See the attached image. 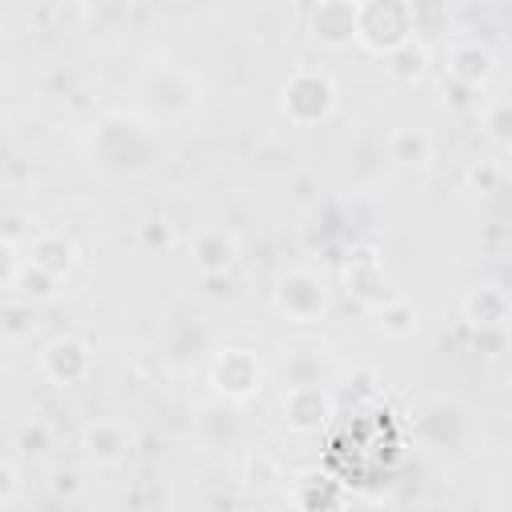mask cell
Segmentation results:
<instances>
[{
	"instance_id": "obj_1",
	"label": "cell",
	"mask_w": 512,
	"mask_h": 512,
	"mask_svg": "<svg viewBox=\"0 0 512 512\" xmlns=\"http://www.w3.org/2000/svg\"><path fill=\"white\" fill-rule=\"evenodd\" d=\"M280 104H284V116L296 128H312V124H320V120L332 116V108H336V84L320 68H296L284 80Z\"/></svg>"
},
{
	"instance_id": "obj_2",
	"label": "cell",
	"mask_w": 512,
	"mask_h": 512,
	"mask_svg": "<svg viewBox=\"0 0 512 512\" xmlns=\"http://www.w3.org/2000/svg\"><path fill=\"white\" fill-rule=\"evenodd\" d=\"M96 152L112 172H144L156 160V140L136 120L112 116L96 132Z\"/></svg>"
},
{
	"instance_id": "obj_3",
	"label": "cell",
	"mask_w": 512,
	"mask_h": 512,
	"mask_svg": "<svg viewBox=\"0 0 512 512\" xmlns=\"http://www.w3.org/2000/svg\"><path fill=\"white\" fill-rule=\"evenodd\" d=\"M416 16L412 0H360V44L388 56L396 44L412 40Z\"/></svg>"
},
{
	"instance_id": "obj_4",
	"label": "cell",
	"mask_w": 512,
	"mask_h": 512,
	"mask_svg": "<svg viewBox=\"0 0 512 512\" xmlns=\"http://www.w3.org/2000/svg\"><path fill=\"white\" fill-rule=\"evenodd\" d=\"M276 308L296 324H312L328 312V288L316 272H288L276 284Z\"/></svg>"
},
{
	"instance_id": "obj_5",
	"label": "cell",
	"mask_w": 512,
	"mask_h": 512,
	"mask_svg": "<svg viewBox=\"0 0 512 512\" xmlns=\"http://www.w3.org/2000/svg\"><path fill=\"white\" fill-rule=\"evenodd\" d=\"M40 368L52 384H84L96 368V356H92V344L80 340V336H56L44 356H40Z\"/></svg>"
},
{
	"instance_id": "obj_6",
	"label": "cell",
	"mask_w": 512,
	"mask_h": 512,
	"mask_svg": "<svg viewBox=\"0 0 512 512\" xmlns=\"http://www.w3.org/2000/svg\"><path fill=\"white\" fill-rule=\"evenodd\" d=\"M312 40L324 48H348L360 40V0H320L312 8Z\"/></svg>"
},
{
	"instance_id": "obj_7",
	"label": "cell",
	"mask_w": 512,
	"mask_h": 512,
	"mask_svg": "<svg viewBox=\"0 0 512 512\" xmlns=\"http://www.w3.org/2000/svg\"><path fill=\"white\" fill-rule=\"evenodd\" d=\"M416 432L432 444V448H456L468 432V412L456 404V400H444V396H432L420 404L416 412Z\"/></svg>"
},
{
	"instance_id": "obj_8",
	"label": "cell",
	"mask_w": 512,
	"mask_h": 512,
	"mask_svg": "<svg viewBox=\"0 0 512 512\" xmlns=\"http://www.w3.org/2000/svg\"><path fill=\"white\" fill-rule=\"evenodd\" d=\"M212 388L228 400H248L260 388V360L248 348H224L212 364Z\"/></svg>"
},
{
	"instance_id": "obj_9",
	"label": "cell",
	"mask_w": 512,
	"mask_h": 512,
	"mask_svg": "<svg viewBox=\"0 0 512 512\" xmlns=\"http://www.w3.org/2000/svg\"><path fill=\"white\" fill-rule=\"evenodd\" d=\"M332 412H336L332 392L320 380L316 384H292L284 396V424L292 432H320L332 420Z\"/></svg>"
},
{
	"instance_id": "obj_10",
	"label": "cell",
	"mask_w": 512,
	"mask_h": 512,
	"mask_svg": "<svg viewBox=\"0 0 512 512\" xmlns=\"http://www.w3.org/2000/svg\"><path fill=\"white\" fill-rule=\"evenodd\" d=\"M344 284H348V296H356L364 308H384L392 300V284H388V272L384 264L372 256V248L356 252L344 268Z\"/></svg>"
},
{
	"instance_id": "obj_11",
	"label": "cell",
	"mask_w": 512,
	"mask_h": 512,
	"mask_svg": "<svg viewBox=\"0 0 512 512\" xmlns=\"http://www.w3.org/2000/svg\"><path fill=\"white\" fill-rule=\"evenodd\" d=\"M444 72H448L452 84L484 88L488 76L496 72V56H492V48L480 44V40H460V44L448 48V56H444Z\"/></svg>"
},
{
	"instance_id": "obj_12",
	"label": "cell",
	"mask_w": 512,
	"mask_h": 512,
	"mask_svg": "<svg viewBox=\"0 0 512 512\" xmlns=\"http://www.w3.org/2000/svg\"><path fill=\"white\" fill-rule=\"evenodd\" d=\"M192 264L200 276H228V268L236 264V240L224 228H204L192 240Z\"/></svg>"
},
{
	"instance_id": "obj_13",
	"label": "cell",
	"mask_w": 512,
	"mask_h": 512,
	"mask_svg": "<svg viewBox=\"0 0 512 512\" xmlns=\"http://www.w3.org/2000/svg\"><path fill=\"white\" fill-rule=\"evenodd\" d=\"M464 320L472 328H484V324H508L512 320V296L496 284H480L464 296Z\"/></svg>"
},
{
	"instance_id": "obj_14",
	"label": "cell",
	"mask_w": 512,
	"mask_h": 512,
	"mask_svg": "<svg viewBox=\"0 0 512 512\" xmlns=\"http://www.w3.org/2000/svg\"><path fill=\"white\" fill-rule=\"evenodd\" d=\"M84 448H88V456H92L96 464H116V460L128 456L132 436H128V428L116 424V420H96V424H88V432H84Z\"/></svg>"
},
{
	"instance_id": "obj_15",
	"label": "cell",
	"mask_w": 512,
	"mask_h": 512,
	"mask_svg": "<svg viewBox=\"0 0 512 512\" xmlns=\"http://www.w3.org/2000/svg\"><path fill=\"white\" fill-rule=\"evenodd\" d=\"M28 260L36 268H44V272H52V276L64 280L76 268V244L68 236H60V232H44V236H36L28 244Z\"/></svg>"
},
{
	"instance_id": "obj_16",
	"label": "cell",
	"mask_w": 512,
	"mask_h": 512,
	"mask_svg": "<svg viewBox=\"0 0 512 512\" xmlns=\"http://www.w3.org/2000/svg\"><path fill=\"white\" fill-rule=\"evenodd\" d=\"M388 156L400 168H420L432 160V136L424 128H396L388 140Z\"/></svg>"
},
{
	"instance_id": "obj_17",
	"label": "cell",
	"mask_w": 512,
	"mask_h": 512,
	"mask_svg": "<svg viewBox=\"0 0 512 512\" xmlns=\"http://www.w3.org/2000/svg\"><path fill=\"white\" fill-rule=\"evenodd\" d=\"M384 64H388V72H392L396 80H420L424 68H428V48L412 36V40L396 44V48L384 56Z\"/></svg>"
},
{
	"instance_id": "obj_18",
	"label": "cell",
	"mask_w": 512,
	"mask_h": 512,
	"mask_svg": "<svg viewBox=\"0 0 512 512\" xmlns=\"http://www.w3.org/2000/svg\"><path fill=\"white\" fill-rule=\"evenodd\" d=\"M56 284H60V276H52V272H44V268H36V264L28 260L24 272H20L16 284H12V296H20V300H28V304H44V300L56 296Z\"/></svg>"
},
{
	"instance_id": "obj_19",
	"label": "cell",
	"mask_w": 512,
	"mask_h": 512,
	"mask_svg": "<svg viewBox=\"0 0 512 512\" xmlns=\"http://www.w3.org/2000/svg\"><path fill=\"white\" fill-rule=\"evenodd\" d=\"M376 316H380V328H384V336H396V340H404V336H412L416 332V304H408V300H400V296H392L384 308H376Z\"/></svg>"
},
{
	"instance_id": "obj_20",
	"label": "cell",
	"mask_w": 512,
	"mask_h": 512,
	"mask_svg": "<svg viewBox=\"0 0 512 512\" xmlns=\"http://www.w3.org/2000/svg\"><path fill=\"white\" fill-rule=\"evenodd\" d=\"M52 448H56V436H52V428H48L44 420H24V424L16 428V452H20V456L40 460V456H48Z\"/></svg>"
},
{
	"instance_id": "obj_21",
	"label": "cell",
	"mask_w": 512,
	"mask_h": 512,
	"mask_svg": "<svg viewBox=\"0 0 512 512\" xmlns=\"http://www.w3.org/2000/svg\"><path fill=\"white\" fill-rule=\"evenodd\" d=\"M280 480V464L268 452H248L244 456V488L248 492H264Z\"/></svg>"
},
{
	"instance_id": "obj_22",
	"label": "cell",
	"mask_w": 512,
	"mask_h": 512,
	"mask_svg": "<svg viewBox=\"0 0 512 512\" xmlns=\"http://www.w3.org/2000/svg\"><path fill=\"white\" fill-rule=\"evenodd\" d=\"M484 136L500 148H512V100H496L484 112Z\"/></svg>"
},
{
	"instance_id": "obj_23",
	"label": "cell",
	"mask_w": 512,
	"mask_h": 512,
	"mask_svg": "<svg viewBox=\"0 0 512 512\" xmlns=\"http://www.w3.org/2000/svg\"><path fill=\"white\" fill-rule=\"evenodd\" d=\"M472 348L480 356H504L512 348V328L508 324H484V328H472Z\"/></svg>"
},
{
	"instance_id": "obj_24",
	"label": "cell",
	"mask_w": 512,
	"mask_h": 512,
	"mask_svg": "<svg viewBox=\"0 0 512 512\" xmlns=\"http://www.w3.org/2000/svg\"><path fill=\"white\" fill-rule=\"evenodd\" d=\"M304 480H308V484L316 488V496H308V500H300L304 508H316V504H320V508H336V504H344V492L336 488V480H332L328 472H308Z\"/></svg>"
},
{
	"instance_id": "obj_25",
	"label": "cell",
	"mask_w": 512,
	"mask_h": 512,
	"mask_svg": "<svg viewBox=\"0 0 512 512\" xmlns=\"http://www.w3.org/2000/svg\"><path fill=\"white\" fill-rule=\"evenodd\" d=\"M468 184H472L476 192H496V188H500V164H496V160H476V164L468 168Z\"/></svg>"
},
{
	"instance_id": "obj_26",
	"label": "cell",
	"mask_w": 512,
	"mask_h": 512,
	"mask_svg": "<svg viewBox=\"0 0 512 512\" xmlns=\"http://www.w3.org/2000/svg\"><path fill=\"white\" fill-rule=\"evenodd\" d=\"M32 308H36V304H28V300H20V296H16V300L8 304V312H4V332H8V336H20V332H28L32 324H28L24 316H32Z\"/></svg>"
},
{
	"instance_id": "obj_27",
	"label": "cell",
	"mask_w": 512,
	"mask_h": 512,
	"mask_svg": "<svg viewBox=\"0 0 512 512\" xmlns=\"http://www.w3.org/2000/svg\"><path fill=\"white\" fill-rule=\"evenodd\" d=\"M20 496V472H16V460H4L0 464V508H12Z\"/></svg>"
},
{
	"instance_id": "obj_28",
	"label": "cell",
	"mask_w": 512,
	"mask_h": 512,
	"mask_svg": "<svg viewBox=\"0 0 512 512\" xmlns=\"http://www.w3.org/2000/svg\"><path fill=\"white\" fill-rule=\"evenodd\" d=\"M140 240H144L148 248H168V244H172V224L148 220V224H140Z\"/></svg>"
},
{
	"instance_id": "obj_29",
	"label": "cell",
	"mask_w": 512,
	"mask_h": 512,
	"mask_svg": "<svg viewBox=\"0 0 512 512\" xmlns=\"http://www.w3.org/2000/svg\"><path fill=\"white\" fill-rule=\"evenodd\" d=\"M52 496H56V500H76V496H80V476L68 472V468H60V472L52 476Z\"/></svg>"
},
{
	"instance_id": "obj_30",
	"label": "cell",
	"mask_w": 512,
	"mask_h": 512,
	"mask_svg": "<svg viewBox=\"0 0 512 512\" xmlns=\"http://www.w3.org/2000/svg\"><path fill=\"white\" fill-rule=\"evenodd\" d=\"M20 232H24V216L20 212H8L4 216V228H0V244H20Z\"/></svg>"
},
{
	"instance_id": "obj_31",
	"label": "cell",
	"mask_w": 512,
	"mask_h": 512,
	"mask_svg": "<svg viewBox=\"0 0 512 512\" xmlns=\"http://www.w3.org/2000/svg\"><path fill=\"white\" fill-rule=\"evenodd\" d=\"M508 8H512V0H508Z\"/></svg>"
},
{
	"instance_id": "obj_32",
	"label": "cell",
	"mask_w": 512,
	"mask_h": 512,
	"mask_svg": "<svg viewBox=\"0 0 512 512\" xmlns=\"http://www.w3.org/2000/svg\"><path fill=\"white\" fill-rule=\"evenodd\" d=\"M504 4H508V0H504Z\"/></svg>"
},
{
	"instance_id": "obj_33",
	"label": "cell",
	"mask_w": 512,
	"mask_h": 512,
	"mask_svg": "<svg viewBox=\"0 0 512 512\" xmlns=\"http://www.w3.org/2000/svg\"><path fill=\"white\" fill-rule=\"evenodd\" d=\"M508 296H512V292H508Z\"/></svg>"
}]
</instances>
